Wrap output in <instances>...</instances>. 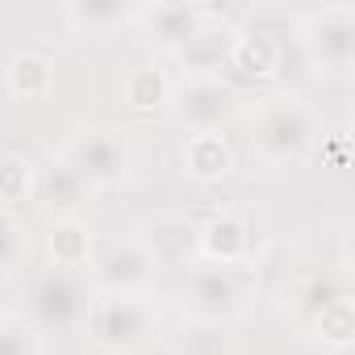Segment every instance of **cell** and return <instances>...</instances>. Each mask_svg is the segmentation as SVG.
<instances>
[{"label": "cell", "instance_id": "ba28073f", "mask_svg": "<svg viewBox=\"0 0 355 355\" xmlns=\"http://www.w3.org/2000/svg\"><path fill=\"white\" fill-rule=\"evenodd\" d=\"M34 301H38V313L46 318V322H55V326H67V322H84V313H88V297H84V284L67 272V268H55L42 284H38V293H34Z\"/></svg>", "mask_w": 355, "mask_h": 355}, {"label": "cell", "instance_id": "30bf717a", "mask_svg": "<svg viewBox=\"0 0 355 355\" xmlns=\"http://www.w3.org/2000/svg\"><path fill=\"white\" fill-rule=\"evenodd\" d=\"M230 63L251 76H272L280 67V42L263 30H247L230 42Z\"/></svg>", "mask_w": 355, "mask_h": 355}, {"label": "cell", "instance_id": "5bb4252c", "mask_svg": "<svg viewBox=\"0 0 355 355\" xmlns=\"http://www.w3.org/2000/svg\"><path fill=\"white\" fill-rule=\"evenodd\" d=\"M142 9H130V5H117V0H80V5L67 9V17L76 26H88V30H105V26H117L125 17H138Z\"/></svg>", "mask_w": 355, "mask_h": 355}, {"label": "cell", "instance_id": "7c38bea8", "mask_svg": "<svg viewBox=\"0 0 355 355\" xmlns=\"http://www.w3.org/2000/svg\"><path fill=\"white\" fill-rule=\"evenodd\" d=\"M88 255H92V234H88V226H80V222H59L55 230H51V259H55V268H80V263H88Z\"/></svg>", "mask_w": 355, "mask_h": 355}, {"label": "cell", "instance_id": "d6986e66", "mask_svg": "<svg viewBox=\"0 0 355 355\" xmlns=\"http://www.w3.org/2000/svg\"><path fill=\"white\" fill-rule=\"evenodd\" d=\"M313 322H318L322 338H330V343H347V338H351V305H347V297L330 301Z\"/></svg>", "mask_w": 355, "mask_h": 355}, {"label": "cell", "instance_id": "7a4b0ae2", "mask_svg": "<svg viewBox=\"0 0 355 355\" xmlns=\"http://www.w3.org/2000/svg\"><path fill=\"white\" fill-rule=\"evenodd\" d=\"M84 326H88V338L96 347H105V351H134L150 334L155 309L138 293H101L96 301H88Z\"/></svg>", "mask_w": 355, "mask_h": 355}, {"label": "cell", "instance_id": "6da1fadb", "mask_svg": "<svg viewBox=\"0 0 355 355\" xmlns=\"http://www.w3.org/2000/svg\"><path fill=\"white\" fill-rule=\"evenodd\" d=\"M251 142L268 163H297L313 146V117L297 96H263L251 113Z\"/></svg>", "mask_w": 355, "mask_h": 355}, {"label": "cell", "instance_id": "9a60e30c", "mask_svg": "<svg viewBox=\"0 0 355 355\" xmlns=\"http://www.w3.org/2000/svg\"><path fill=\"white\" fill-rule=\"evenodd\" d=\"M0 355H42L38 330L17 313H0Z\"/></svg>", "mask_w": 355, "mask_h": 355}, {"label": "cell", "instance_id": "e0dca14e", "mask_svg": "<svg viewBox=\"0 0 355 355\" xmlns=\"http://www.w3.org/2000/svg\"><path fill=\"white\" fill-rule=\"evenodd\" d=\"M9 76H13V88L21 96H42L51 88V63L38 59V55H17L13 67H9Z\"/></svg>", "mask_w": 355, "mask_h": 355}, {"label": "cell", "instance_id": "ac0fdd59", "mask_svg": "<svg viewBox=\"0 0 355 355\" xmlns=\"http://www.w3.org/2000/svg\"><path fill=\"white\" fill-rule=\"evenodd\" d=\"M167 96V80L155 67H134L125 76V101L130 105H159Z\"/></svg>", "mask_w": 355, "mask_h": 355}, {"label": "cell", "instance_id": "8fae6325", "mask_svg": "<svg viewBox=\"0 0 355 355\" xmlns=\"http://www.w3.org/2000/svg\"><path fill=\"white\" fill-rule=\"evenodd\" d=\"M184 167L193 175H201V180H214V175H222L230 167V146L222 134H193L189 146H184Z\"/></svg>", "mask_w": 355, "mask_h": 355}, {"label": "cell", "instance_id": "2e32d148", "mask_svg": "<svg viewBox=\"0 0 355 355\" xmlns=\"http://www.w3.org/2000/svg\"><path fill=\"white\" fill-rule=\"evenodd\" d=\"M34 193V167L26 159H0V209H9Z\"/></svg>", "mask_w": 355, "mask_h": 355}, {"label": "cell", "instance_id": "52a82bcc", "mask_svg": "<svg viewBox=\"0 0 355 355\" xmlns=\"http://www.w3.org/2000/svg\"><path fill=\"white\" fill-rule=\"evenodd\" d=\"M305 42L318 63L326 67H347L355 59V9L351 5H326L309 13L305 21Z\"/></svg>", "mask_w": 355, "mask_h": 355}, {"label": "cell", "instance_id": "9c48e42d", "mask_svg": "<svg viewBox=\"0 0 355 355\" xmlns=\"http://www.w3.org/2000/svg\"><path fill=\"white\" fill-rule=\"evenodd\" d=\"M197 247L209 263H243V255L251 247V226L234 214H218L214 222L201 226Z\"/></svg>", "mask_w": 355, "mask_h": 355}, {"label": "cell", "instance_id": "3957f363", "mask_svg": "<svg viewBox=\"0 0 355 355\" xmlns=\"http://www.w3.org/2000/svg\"><path fill=\"white\" fill-rule=\"evenodd\" d=\"M247 293H251V276L243 272V263H201L184 284L189 309L205 322H222L239 313Z\"/></svg>", "mask_w": 355, "mask_h": 355}, {"label": "cell", "instance_id": "8992f818", "mask_svg": "<svg viewBox=\"0 0 355 355\" xmlns=\"http://www.w3.org/2000/svg\"><path fill=\"white\" fill-rule=\"evenodd\" d=\"M63 163L80 175L84 184H109V180H117V175L125 171V150H121V142L109 130L92 125V130L71 134V142L63 150Z\"/></svg>", "mask_w": 355, "mask_h": 355}, {"label": "cell", "instance_id": "277c9868", "mask_svg": "<svg viewBox=\"0 0 355 355\" xmlns=\"http://www.w3.org/2000/svg\"><path fill=\"white\" fill-rule=\"evenodd\" d=\"M88 268H92V280L101 284V293H138L155 276L159 259L146 239L125 234V239H113Z\"/></svg>", "mask_w": 355, "mask_h": 355}, {"label": "cell", "instance_id": "5b68a950", "mask_svg": "<svg viewBox=\"0 0 355 355\" xmlns=\"http://www.w3.org/2000/svg\"><path fill=\"white\" fill-rule=\"evenodd\" d=\"M171 109L180 117V125H189L193 134H218V125L234 113V88L205 71V76H193L180 84Z\"/></svg>", "mask_w": 355, "mask_h": 355}, {"label": "cell", "instance_id": "4fadbf2b", "mask_svg": "<svg viewBox=\"0 0 355 355\" xmlns=\"http://www.w3.org/2000/svg\"><path fill=\"white\" fill-rule=\"evenodd\" d=\"M142 13H150V21L159 26V34H171V38H180V42H189L205 26V13L189 9V5H155V9H142Z\"/></svg>", "mask_w": 355, "mask_h": 355}, {"label": "cell", "instance_id": "ffe728a7", "mask_svg": "<svg viewBox=\"0 0 355 355\" xmlns=\"http://www.w3.org/2000/svg\"><path fill=\"white\" fill-rule=\"evenodd\" d=\"M17 243H21V234H17V222H13L5 209H0V268H5V263L13 259Z\"/></svg>", "mask_w": 355, "mask_h": 355}]
</instances>
